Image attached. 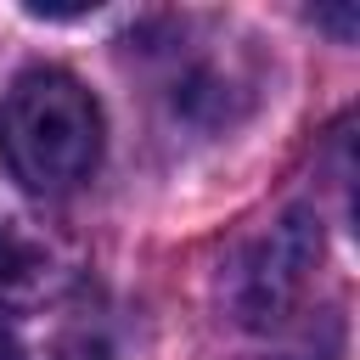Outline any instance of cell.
<instances>
[{"mask_svg": "<svg viewBox=\"0 0 360 360\" xmlns=\"http://www.w3.org/2000/svg\"><path fill=\"white\" fill-rule=\"evenodd\" d=\"M101 107L62 68H28L0 101V163L34 197L79 191L101 163Z\"/></svg>", "mask_w": 360, "mask_h": 360, "instance_id": "cell-1", "label": "cell"}, {"mask_svg": "<svg viewBox=\"0 0 360 360\" xmlns=\"http://www.w3.org/2000/svg\"><path fill=\"white\" fill-rule=\"evenodd\" d=\"M315 270H321V219L309 208H287L225 270V304L253 332L281 326L304 304Z\"/></svg>", "mask_w": 360, "mask_h": 360, "instance_id": "cell-2", "label": "cell"}, {"mask_svg": "<svg viewBox=\"0 0 360 360\" xmlns=\"http://www.w3.org/2000/svg\"><path fill=\"white\" fill-rule=\"evenodd\" d=\"M51 270V253L11 219H0V298H22L45 281Z\"/></svg>", "mask_w": 360, "mask_h": 360, "instance_id": "cell-3", "label": "cell"}, {"mask_svg": "<svg viewBox=\"0 0 360 360\" xmlns=\"http://www.w3.org/2000/svg\"><path fill=\"white\" fill-rule=\"evenodd\" d=\"M51 360H107V349H101V338L73 332V338H62V343L51 349Z\"/></svg>", "mask_w": 360, "mask_h": 360, "instance_id": "cell-4", "label": "cell"}, {"mask_svg": "<svg viewBox=\"0 0 360 360\" xmlns=\"http://www.w3.org/2000/svg\"><path fill=\"white\" fill-rule=\"evenodd\" d=\"M0 360H22V338H17L6 321H0Z\"/></svg>", "mask_w": 360, "mask_h": 360, "instance_id": "cell-5", "label": "cell"}]
</instances>
